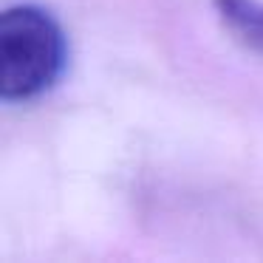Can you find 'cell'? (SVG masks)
I'll return each mask as SVG.
<instances>
[{"label": "cell", "instance_id": "6da1fadb", "mask_svg": "<svg viewBox=\"0 0 263 263\" xmlns=\"http://www.w3.org/2000/svg\"><path fill=\"white\" fill-rule=\"evenodd\" d=\"M68 68V37L40 3H14L0 14V99L34 102Z\"/></svg>", "mask_w": 263, "mask_h": 263}, {"label": "cell", "instance_id": "7a4b0ae2", "mask_svg": "<svg viewBox=\"0 0 263 263\" xmlns=\"http://www.w3.org/2000/svg\"><path fill=\"white\" fill-rule=\"evenodd\" d=\"M212 9L235 43L263 57V0H212Z\"/></svg>", "mask_w": 263, "mask_h": 263}]
</instances>
